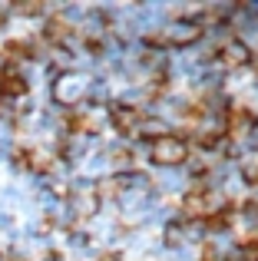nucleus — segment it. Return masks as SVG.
<instances>
[{"label":"nucleus","mask_w":258,"mask_h":261,"mask_svg":"<svg viewBox=\"0 0 258 261\" xmlns=\"http://www.w3.org/2000/svg\"><path fill=\"white\" fill-rule=\"evenodd\" d=\"M199 37H202V27L195 23V20H175V23H169V27H159V30L146 33L142 43L159 46V50H172V46H192Z\"/></svg>","instance_id":"nucleus-1"},{"label":"nucleus","mask_w":258,"mask_h":261,"mask_svg":"<svg viewBox=\"0 0 258 261\" xmlns=\"http://www.w3.org/2000/svg\"><path fill=\"white\" fill-rule=\"evenodd\" d=\"M50 96H53V102H57V106H63V109H76V106H83L86 96H90V80H86L83 73L66 70V73H60V76L53 80Z\"/></svg>","instance_id":"nucleus-2"},{"label":"nucleus","mask_w":258,"mask_h":261,"mask_svg":"<svg viewBox=\"0 0 258 261\" xmlns=\"http://www.w3.org/2000/svg\"><path fill=\"white\" fill-rule=\"evenodd\" d=\"M149 159L156 162V166H182V162L189 159V142L182 139V136H159V139H152V146H149Z\"/></svg>","instance_id":"nucleus-3"},{"label":"nucleus","mask_w":258,"mask_h":261,"mask_svg":"<svg viewBox=\"0 0 258 261\" xmlns=\"http://www.w3.org/2000/svg\"><path fill=\"white\" fill-rule=\"evenodd\" d=\"M142 109L133 106V102H113L106 109V122L116 129L119 136H139V126H142Z\"/></svg>","instance_id":"nucleus-4"},{"label":"nucleus","mask_w":258,"mask_h":261,"mask_svg":"<svg viewBox=\"0 0 258 261\" xmlns=\"http://www.w3.org/2000/svg\"><path fill=\"white\" fill-rule=\"evenodd\" d=\"M219 63L225 66V70H242V66L252 63V50H248V43H242L239 37H228L225 43L219 46Z\"/></svg>","instance_id":"nucleus-5"},{"label":"nucleus","mask_w":258,"mask_h":261,"mask_svg":"<svg viewBox=\"0 0 258 261\" xmlns=\"http://www.w3.org/2000/svg\"><path fill=\"white\" fill-rule=\"evenodd\" d=\"M242 178H245L252 189H258V159H245V162H242Z\"/></svg>","instance_id":"nucleus-6"},{"label":"nucleus","mask_w":258,"mask_h":261,"mask_svg":"<svg viewBox=\"0 0 258 261\" xmlns=\"http://www.w3.org/2000/svg\"><path fill=\"white\" fill-rule=\"evenodd\" d=\"M242 258H245V261H258V242H255V238L242 245Z\"/></svg>","instance_id":"nucleus-7"},{"label":"nucleus","mask_w":258,"mask_h":261,"mask_svg":"<svg viewBox=\"0 0 258 261\" xmlns=\"http://www.w3.org/2000/svg\"><path fill=\"white\" fill-rule=\"evenodd\" d=\"M166 242H169V245H179V242H182V228H172V225H169V231H166Z\"/></svg>","instance_id":"nucleus-8"},{"label":"nucleus","mask_w":258,"mask_h":261,"mask_svg":"<svg viewBox=\"0 0 258 261\" xmlns=\"http://www.w3.org/2000/svg\"><path fill=\"white\" fill-rule=\"evenodd\" d=\"M7 17H10V4H0V30L7 27Z\"/></svg>","instance_id":"nucleus-9"},{"label":"nucleus","mask_w":258,"mask_h":261,"mask_svg":"<svg viewBox=\"0 0 258 261\" xmlns=\"http://www.w3.org/2000/svg\"><path fill=\"white\" fill-rule=\"evenodd\" d=\"M0 228L10 231V228H13V218H10V215H0Z\"/></svg>","instance_id":"nucleus-10"},{"label":"nucleus","mask_w":258,"mask_h":261,"mask_svg":"<svg viewBox=\"0 0 258 261\" xmlns=\"http://www.w3.org/2000/svg\"><path fill=\"white\" fill-rule=\"evenodd\" d=\"M93 261H119V255H113V251H106V255H96Z\"/></svg>","instance_id":"nucleus-11"},{"label":"nucleus","mask_w":258,"mask_h":261,"mask_svg":"<svg viewBox=\"0 0 258 261\" xmlns=\"http://www.w3.org/2000/svg\"><path fill=\"white\" fill-rule=\"evenodd\" d=\"M43 261H60V255H46V258H43Z\"/></svg>","instance_id":"nucleus-12"}]
</instances>
